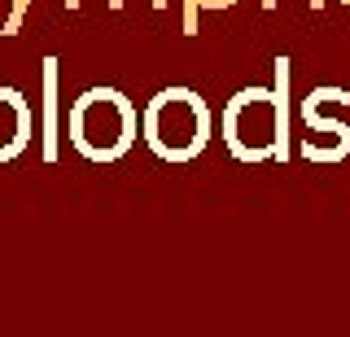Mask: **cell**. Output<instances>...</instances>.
<instances>
[{"label":"cell","instance_id":"6da1fadb","mask_svg":"<svg viewBox=\"0 0 350 337\" xmlns=\"http://www.w3.org/2000/svg\"><path fill=\"white\" fill-rule=\"evenodd\" d=\"M280 88H241L224 105V145L237 162H271L289 158V118H284V83L289 62H276Z\"/></svg>","mask_w":350,"mask_h":337},{"label":"cell","instance_id":"7a4b0ae2","mask_svg":"<svg viewBox=\"0 0 350 337\" xmlns=\"http://www.w3.org/2000/svg\"><path fill=\"white\" fill-rule=\"evenodd\" d=\"M140 136V110L118 88H88L70 105V145L88 162H118Z\"/></svg>","mask_w":350,"mask_h":337},{"label":"cell","instance_id":"3957f363","mask_svg":"<svg viewBox=\"0 0 350 337\" xmlns=\"http://www.w3.org/2000/svg\"><path fill=\"white\" fill-rule=\"evenodd\" d=\"M140 136L162 162H193L211 145V110L193 88H162L140 114Z\"/></svg>","mask_w":350,"mask_h":337},{"label":"cell","instance_id":"277c9868","mask_svg":"<svg viewBox=\"0 0 350 337\" xmlns=\"http://www.w3.org/2000/svg\"><path fill=\"white\" fill-rule=\"evenodd\" d=\"M31 132H36V118L27 96L18 88H0V162H14L31 145Z\"/></svg>","mask_w":350,"mask_h":337},{"label":"cell","instance_id":"5b68a950","mask_svg":"<svg viewBox=\"0 0 350 337\" xmlns=\"http://www.w3.org/2000/svg\"><path fill=\"white\" fill-rule=\"evenodd\" d=\"M302 123H306V132H320L328 136V154H333V162H342L350 154V127L346 123H337V118H328L320 114V96L315 92H306V101H302Z\"/></svg>","mask_w":350,"mask_h":337},{"label":"cell","instance_id":"8992f818","mask_svg":"<svg viewBox=\"0 0 350 337\" xmlns=\"http://www.w3.org/2000/svg\"><path fill=\"white\" fill-rule=\"evenodd\" d=\"M57 62H49V70H44V83H49V105H44V158H57V123H53V118H57Z\"/></svg>","mask_w":350,"mask_h":337},{"label":"cell","instance_id":"52a82bcc","mask_svg":"<svg viewBox=\"0 0 350 337\" xmlns=\"http://www.w3.org/2000/svg\"><path fill=\"white\" fill-rule=\"evenodd\" d=\"M237 5V0H193V9H228Z\"/></svg>","mask_w":350,"mask_h":337},{"label":"cell","instance_id":"ba28073f","mask_svg":"<svg viewBox=\"0 0 350 337\" xmlns=\"http://www.w3.org/2000/svg\"><path fill=\"white\" fill-rule=\"evenodd\" d=\"M342 5H350V0H342Z\"/></svg>","mask_w":350,"mask_h":337}]
</instances>
